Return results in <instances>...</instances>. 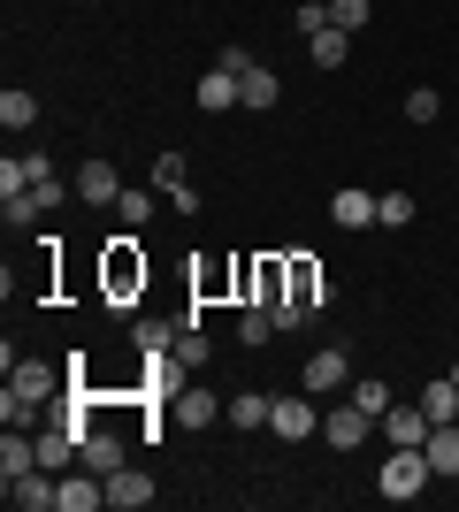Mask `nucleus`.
Instances as JSON below:
<instances>
[{
    "mask_svg": "<svg viewBox=\"0 0 459 512\" xmlns=\"http://www.w3.org/2000/svg\"><path fill=\"white\" fill-rule=\"evenodd\" d=\"M54 398V367H39V360H16L8 367V390H0V421L8 428H31V413Z\"/></svg>",
    "mask_w": 459,
    "mask_h": 512,
    "instance_id": "obj_1",
    "label": "nucleus"
},
{
    "mask_svg": "<svg viewBox=\"0 0 459 512\" xmlns=\"http://www.w3.org/2000/svg\"><path fill=\"white\" fill-rule=\"evenodd\" d=\"M429 451H391V459H383V482H375V490L391 497V505H406V497H421L429 490Z\"/></svg>",
    "mask_w": 459,
    "mask_h": 512,
    "instance_id": "obj_2",
    "label": "nucleus"
},
{
    "mask_svg": "<svg viewBox=\"0 0 459 512\" xmlns=\"http://www.w3.org/2000/svg\"><path fill=\"white\" fill-rule=\"evenodd\" d=\"M268 436H276V444H306V436H322V406H314L306 390L276 398V413H268Z\"/></svg>",
    "mask_w": 459,
    "mask_h": 512,
    "instance_id": "obj_3",
    "label": "nucleus"
},
{
    "mask_svg": "<svg viewBox=\"0 0 459 512\" xmlns=\"http://www.w3.org/2000/svg\"><path fill=\"white\" fill-rule=\"evenodd\" d=\"M345 383H352V352H345V344H322V352L299 367V390H306V398H329V390H345Z\"/></svg>",
    "mask_w": 459,
    "mask_h": 512,
    "instance_id": "obj_4",
    "label": "nucleus"
},
{
    "mask_svg": "<svg viewBox=\"0 0 459 512\" xmlns=\"http://www.w3.org/2000/svg\"><path fill=\"white\" fill-rule=\"evenodd\" d=\"M375 428H383V421H375V413H360V406L345 398V406H329V413H322V444H329V451H360Z\"/></svg>",
    "mask_w": 459,
    "mask_h": 512,
    "instance_id": "obj_5",
    "label": "nucleus"
},
{
    "mask_svg": "<svg viewBox=\"0 0 459 512\" xmlns=\"http://www.w3.org/2000/svg\"><path fill=\"white\" fill-rule=\"evenodd\" d=\"M146 291V253H138V237H115L108 245V299H131Z\"/></svg>",
    "mask_w": 459,
    "mask_h": 512,
    "instance_id": "obj_6",
    "label": "nucleus"
},
{
    "mask_svg": "<svg viewBox=\"0 0 459 512\" xmlns=\"http://www.w3.org/2000/svg\"><path fill=\"white\" fill-rule=\"evenodd\" d=\"M169 421H176V428H215V421H222V398H215L207 383H184V390L169 398Z\"/></svg>",
    "mask_w": 459,
    "mask_h": 512,
    "instance_id": "obj_7",
    "label": "nucleus"
},
{
    "mask_svg": "<svg viewBox=\"0 0 459 512\" xmlns=\"http://www.w3.org/2000/svg\"><path fill=\"white\" fill-rule=\"evenodd\" d=\"M100 505H108V474H92V467L62 474V497H54V512H100Z\"/></svg>",
    "mask_w": 459,
    "mask_h": 512,
    "instance_id": "obj_8",
    "label": "nucleus"
},
{
    "mask_svg": "<svg viewBox=\"0 0 459 512\" xmlns=\"http://www.w3.org/2000/svg\"><path fill=\"white\" fill-rule=\"evenodd\" d=\"M429 428H437V421H429L421 406H391V413H383V444H391V451H421V444H429Z\"/></svg>",
    "mask_w": 459,
    "mask_h": 512,
    "instance_id": "obj_9",
    "label": "nucleus"
},
{
    "mask_svg": "<svg viewBox=\"0 0 459 512\" xmlns=\"http://www.w3.org/2000/svg\"><path fill=\"white\" fill-rule=\"evenodd\" d=\"M77 199H85V207H115V199H123L115 161H85V169H77Z\"/></svg>",
    "mask_w": 459,
    "mask_h": 512,
    "instance_id": "obj_10",
    "label": "nucleus"
},
{
    "mask_svg": "<svg viewBox=\"0 0 459 512\" xmlns=\"http://www.w3.org/2000/svg\"><path fill=\"white\" fill-rule=\"evenodd\" d=\"M54 497H62V482H54L46 467H31V474L8 482V505H23V512H54Z\"/></svg>",
    "mask_w": 459,
    "mask_h": 512,
    "instance_id": "obj_11",
    "label": "nucleus"
},
{
    "mask_svg": "<svg viewBox=\"0 0 459 512\" xmlns=\"http://www.w3.org/2000/svg\"><path fill=\"white\" fill-rule=\"evenodd\" d=\"M108 505H115V512H146V505H153V482L131 467V459L108 474Z\"/></svg>",
    "mask_w": 459,
    "mask_h": 512,
    "instance_id": "obj_12",
    "label": "nucleus"
},
{
    "mask_svg": "<svg viewBox=\"0 0 459 512\" xmlns=\"http://www.w3.org/2000/svg\"><path fill=\"white\" fill-rule=\"evenodd\" d=\"M123 459H131V451H123V436H115V428H85V451H77V467H92V474H115Z\"/></svg>",
    "mask_w": 459,
    "mask_h": 512,
    "instance_id": "obj_13",
    "label": "nucleus"
},
{
    "mask_svg": "<svg viewBox=\"0 0 459 512\" xmlns=\"http://www.w3.org/2000/svg\"><path fill=\"white\" fill-rule=\"evenodd\" d=\"M284 299L314 314V306H329V276L314 268V260H291V291H284Z\"/></svg>",
    "mask_w": 459,
    "mask_h": 512,
    "instance_id": "obj_14",
    "label": "nucleus"
},
{
    "mask_svg": "<svg viewBox=\"0 0 459 512\" xmlns=\"http://www.w3.org/2000/svg\"><path fill=\"white\" fill-rule=\"evenodd\" d=\"M329 222H337V230H375V192H337L329 199Z\"/></svg>",
    "mask_w": 459,
    "mask_h": 512,
    "instance_id": "obj_15",
    "label": "nucleus"
},
{
    "mask_svg": "<svg viewBox=\"0 0 459 512\" xmlns=\"http://www.w3.org/2000/svg\"><path fill=\"white\" fill-rule=\"evenodd\" d=\"M268 413H276L268 390H238V398H222V421H230V428H268Z\"/></svg>",
    "mask_w": 459,
    "mask_h": 512,
    "instance_id": "obj_16",
    "label": "nucleus"
},
{
    "mask_svg": "<svg viewBox=\"0 0 459 512\" xmlns=\"http://www.w3.org/2000/svg\"><path fill=\"white\" fill-rule=\"evenodd\" d=\"M238 100L253 107V115H268V107L284 100V85H276V69H261V62H253V69L238 77Z\"/></svg>",
    "mask_w": 459,
    "mask_h": 512,
    "instance_id": "obj_17",
    "label": "nucleus"
},
{
    "mask_svg": "<svg viewBox=\"0 0 459 512\" xmlns=\"http://www.w3.org/2000/svg\"><path fill=\"white\" fill-rule=\"evenodd\" d=\"M199 107H207V115H222V107H245V100H238V77H230L222 62L199 77Z\"/></svg>",
    "mask_w": 459,
    "mask_h": 512,
    "instance_id": "obj_18",
    "label": "nucleus"
},
{
    "mask_svg": "<svg viewBox=\"0 0 459 512\" xmlns=\"http://www.w3.org/2000/svg\"><path fill=\"white\" fill-rule=\"evenodd\" d=\"M306 46H314V69H345L352 62V31H337V23H322Z\"/></svg>",
    "mask_w": 459,
    "mask_h": 512,
    "instance_id": "obj_19",
    "label": "nucleus"
},
{
    "mask_svg": "<svg viewBox=\"0 0 459 512\" xmlns=\"http://www.w3.org/2000/svg\"><path fill=\"white\" fill-rule=\"evenodd\" d=\"M421 451H429V467H437V474H459V421H437Z\"/></svg>",
    "mask_w": 459,
    "mask_h": 512,
    "instance_id": "obj_20",
    "label": "nucleus"
},
{
    "mask_svg": "<svg viewBox=\"0 0 459 512\" xmlns=\"http://www.w3.org/2000/svg\"><path fill=\"white\" fill-rule=\"evenodd\" d=\"M169 360L184 367V375H199V367H207V337H199V321H184V329H176V344H169Z\"/></svg>",
    "mask_w": 459,
    "mask_h": 512,
    "instance_id": "obj_21",
    "label": "nucleus"
},
{
    "mask_svg": "<svg viewBox=\"0 0 459 512\" xmlns=\"http://www.w3.org/2000/svg\"><path fill=\"white\" fill-rule=\"evenodd\" d=\"M238 337H245V344H268V337H276V306H268V299H245Z\"/></svg>",
    "mask_w": 459,
    "mask_h": 512,
    "instance_id": "obj_22",
    "label": "nucleus"
},
{
    "mask_svg": "<svg viewBox=\"0 0 459 512\" xmlns=\"http://www.w3.org/2000/svg\"><path fill=\"white\" fill-rule=\"evenodd\" d=\"M421 413H429V421H459V383L452 375H437V383L421 390Z\"/></svg>",
    "mask_w": 459,
    "mask_h": 512,
    "instance_id": "obj_23",
    "label": "nucleus"
},
{
    "mask_svg": "<svg viewBox=\"0 0 459 512\" xmlns=\"http://www.w3.org/2000/svg\"><path fill=\"white\" fill-rule=\"evenodd\" d=\"M0 123H8V130H31V123H39V100H31L23 85H8V92H0Z\"/></svg>",
    "mask_w": 459,
    "mask_h": 512,
    "instance_id": "obj_24",
    "label": "nucleus"
},
{
    "mask_svg": "<svg viewBox=\"0 0 459 512\" xmlns=\"http://www.w3.org/2000/svg\"><path fill=\"white\" fill-rule=\"evenodd\" d=\"M375 222H383V230H406V222H414V192H375Z\"/></svg>",
    "mask_w": 459,
    "mask_h": 512,
    "instance_id": "obj_25",
    "label": "nucleus"
},
{
    "mask_svg": "<svg viewBox=\"0 0 459 512\" xmlns=\"http://www.w3.org/2000/svg\"><path fill=\"white\" fill-rule=\"evenodd\" d=\"M352 406H360V413H375V421H383V413H391L398 398H391V390H383V383H375V375H360V383H352Z\"/></svg>",
    "mask_w": 459,
    "mask_h": 512,
    "instance_id": "obj_26",
    "label": "nucleus"
},
{
    "mask_svg": "<svg viewBox=\"0 0 459 512\" xmlns=\"http://www.w3.org/2000/svg\"><path fill=\"white\" fill-rule=\"evenodd\" d=\"M0 214H8V230H31V222H39V192H8V199H0Z\"/></svg>",
    "mask_w": 459,
    "mask_h": 512,
    "instance_id": "obj_27",
    "label": "nucleus"
},
{
    "mask_svg": "<svg viewBox=\"0 0 459 512\" xmlns=\"http://www.w3.org/2000/svg\"><path fill=\"white\" fill-rule=\"evenodd\" d=\"M131 344H138V352H169L176 329H169V321H131Z\"/></svg>",
    "mask_w": 459,
    "mask_h": 512,
    "instance_id": "obj_28",
    "label": "nucleus"
},
{
    "mask_svg": "<svg viewBox=\"0 0 459 512\" xmlns=\"http://www.w3.org/2000/svg\"><path fill=\"white\" fill-rule=\"evenodd\" d=\"M115 214H123V230H146V222H153V192H123Z\"/></svg>",
    "mask_w": 459,
    "mask_h": 512,
    "instance_id": "obj_29",
    "label": "nucleus"
},
{
    "mask_svg": "<svg viewBox=\"0 0 459 512\" xmlns=\"http://www.w3.org/2000/svg\"><path fill=\"white\" fill-rule=\"evenodd\" d=\"M368 16H375L368 0H329V23H337V31H360Z\"/></svg>",
    "mask_w": 459,
    "mask_h": 512,
    "instance_id": "obj_30",
    "label": "nucleus"
},
{
    "mask_svg": "<svg viewBox=\"0 0 459 512\" xmlns=\"http://www.w3.org/2000/svg\"><path fill=\"white\" fill-rule=\"evenodd\" d=\"M153 184H161V192H184V153H161V161H153Z\"/></svg>",
    "mask_w": 459,
    "mask_h": 512,
    "instance_id": "obj_31",
    "label": "nucleus"
},
{
    "mask_svg": "<svg viewBox=\"0 0 459 512\" xmlns=\"http://www.w3.org/2000/svg\"><path fill=\"white\" fill-rule=\"evenodd\" d=\"M437 92H429V85H421V92H406V123H437Z\"/></svg>",
    "mask_w": 459,
    "mask_h": 512,
    "instance_id": "obj_32",
    "label": "nucleus"
},
{
    "mask_svg": "<svg viewBox=\"0 0 459 512\" xmlns=\"http://www.w3.org/2000/svg\"><path fill=\"white\" fill-rule=\"evenodd\" d=\"M291 23H299V39H314V31H322V23H329V0H306V8H299V16H291Z\"/></svg>",
    "mask_w": 459,
    "mask_h": 512,
    "instance_id": "obj_33",
    "label": "nucleus"
},
{
    "mask_svg": "<svg viewBox=\"0 0 459 512\" xmlns=\"http://www.w3.org/2000/svg\"><path fill=\"white\" fill-rule=\"evenodd\" d=\"M452 383H459V360H452Z\"/></svg>",
    "mask_w": 459,
    "mask_h": 512,
    "instance_id": "obj_34",
    "label": "nucleus"
}]
</instances>
